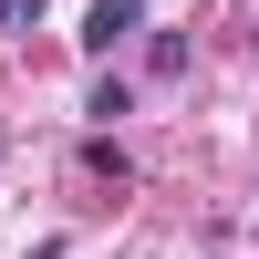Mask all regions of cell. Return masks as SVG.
<instances>
[{
  "mask_svg": "<svg viewBox=\"0 0 259 259\" xmlns=\"http://www.w3.org/2000/svg\"><path fill=\"white\" fill-rule=\"evenodd\" d=\"M145 31V0H94L83 11V52H114V41H135Z\"/></svg>",
  "mask_w": 259,
  "mask_h": 259,
  "instance_id": "cell-1",
  "label": "cell"
},
{
  "mask_svg": "<svg viewBox=\"0 0 259 259\" xmlns=\"http://www.w3.org/2000/svg\"><path fill=\"white\" fill-rule=\"evenodd\" d=\"M21 21H41V0H0V31H21Z\"/></svg>",
  "mask_w": 259,
  "mask_h": 259,
  "instance_id": "cell-2",
  "label": "cell"
}]
</instances>
